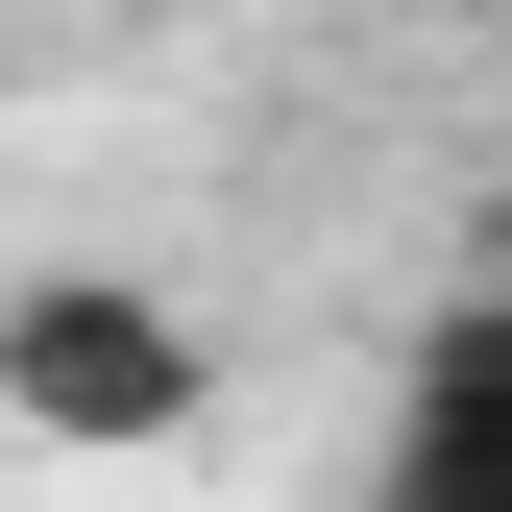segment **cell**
<instances>
[{
  "mask_svg": "<svg viewBox=\"0 0 512 512\" xmlns=\"http://www.w3.org/2000/svg\"><path fill=\"white\" fill-rule=\"evenodd\" d=\"M0 439L25 464H196L220 439V317L171 269H0Z\"/></svg>",
  "mask_w": 512,
  "mask_h": 512,
  "instance_id": "obj_1",
  "label": "cell"
},
{
  "mask_svg": "<svg viewBox=\"0 0 512 512\" xmlns=\"http://www.w3.org/2000/svg\"><path fill=\"white\" fill-rule=\"evenodd\" d=\"M366 512H512V269L415 317L391 439H366Z\"/></svg>",
  "mask_w": 512,
  "mask_h": 512,
  "instance_id": "obj_2",
  "label": "cell"
}]
</instances>
